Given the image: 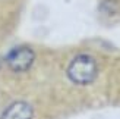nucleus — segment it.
Here are the masks:
<instances>
[{
  "label": "nucleus",
  "instance_id": "obj_1",
  "mask_svg": "<svg viewBox=\"0 0 120 119\" xmlns=\"http://www.w3.org/2000/svg\"><path fill=\"white\" fill-rule=\"evenodd\" d=\"M68 76L75 84L85 85L95 79L97 76V63L88 55H79L69 63Z\"/></svg>",
  "mask_w": 120,
  "mask_h": 119
},
{
  "label": "nucleus",
  "instance_id": "obj_2",
  "mask_svg": "<svg viewBox=\"0 0 120 119\" xmlns=\"http://www.w3.org/2000/svg\"><path fill=\"white\" fill-rule=\"evenodd\" d=\"M35 55L34 52L29 49V47H18L13 49L8 57H6V62H8L9 68L15 72H23L31 68V65L34 63Z\"/></svg>",
  "mask_w": 120,
  "mask_h": 119
},
{
  "label": "nucleus",
  "instance_id": "obj_3",
  "mask_svg": "<svg viewBox=\"0 0 120 119\" xmlns=\"http://www.w3.org/2000/svg\"><path fill=\"white\" fill-rule=\"evenodd\" d=\"M34 110L26 102H15L3 112L2 119H32Z\"/></svg>",
  "mask_w": 120,
  "mask_h": 119
}]
</instances>
